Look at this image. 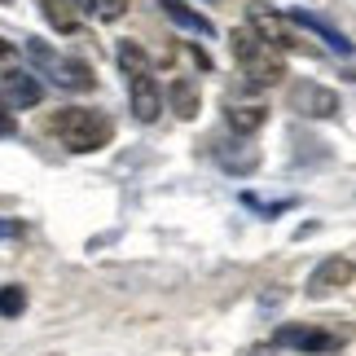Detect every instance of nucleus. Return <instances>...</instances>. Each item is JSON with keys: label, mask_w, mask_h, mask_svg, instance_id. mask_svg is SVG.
Listing matches in <instances>:
<instances>
[{"label": "nucleus", "mask_w": 356, "mask_h": 356, "mask_svg": "<svg viewBox=\"0 0 356 356\" xmlns=\"http://www.w3.org/2000/svg\"><path fill=\"white\" fill-rule=\"evenodd\" d=\"M49 132L71 154H97L115 141V119L106 111H92V106H66L49 119Z\"/></svg>", "instance_id": "obj_1"}, {"label": "nucleus", "mask_w": 356, "mask_h": 356, "mask_svg": "<svg viewBox=\"0 0 356 356\" xmlns=\"http://www.w3.org/2000/svg\"><path fill=\"white\" fill-rule=\"evenodd\" d=\"M119 71H123V84H128L132 115L141 123H154L159 111H163V88H159V75H154L149 53L136 44V40H123L119 44Z\"/></svg>", "instance_id": "obj_2"}, {"label": "nucleus", "mask_w": 356, "mask_h": 356, "mask_svg": "<svg viewBox=\"0 0 356 356\" xmlns=\"http://www.w3.org/2000/svg\"><path fill=\"white\" fill-rule=\"evenodd\" d=\"M26 62H31V75L40 79L44 75L53 88H66V92H88L92 84H97V75H92L88 62L79 58H66V53H58L53 44H44V40H26Z\"/></svg>", "instance_id": "obj_3"}, {"label": "nucleus", "mask_w": 356, "mask_h": 356, "mask_svg": "<svg viewBox=\"0 0 356 356\" xmlns=\"http://www.w3.org/2000/svg\"><path fill=\"white\" fill-rule=\"evenodd\" d=\"M229 49H234V62H238V71L246 75V84L268 88V84H282V79H286V58L273 44H264L251 26H238V31L229 35Z\"/></svg>", "instance_id": "obj_4"}, {"label": "nucleus", "mask_w": 356, "mask_h": 356, "mask_svg": "<svg viewBox=\"0 0 356 356\" xmlns=\"http://www.w3.org/2000/svg\"><path fill=\"white\" fill-rule=\"evenodd\" d=\"M0 92H5L9 111H31V106H40V97H44V84L31 75V66L22 62V49H13L5 35H0Z\"/></svg>", "instance_id": "obj_5"}, {"label": "nucleus", "mask_w": 356, "mask_h": 356, "mask_svg": "<svg viewBox=\"0 0 356 356\" xmlns=\"http://www.w3.org/2000/svg\"><path fill=\"white\" fill-rule=\"evenodd\" d=\"M246 26H251V31L264 40V44H273L277 53H312L308 31H299L291 13H277V9L259 5V0H251V5H246Z\"/></svg>", "instance_id": "obj_6"}, {"label": "nucleus", "mask_w": 356, "mask_h": 356, "mask_svg": "<svg viewBox=\"0 0 356 356\" xmlns=\"http://www.w3.org/2000/svg\"><path fill=\"white\" fill-rule=\"evenodd\" d=\"M348 343V330H330V325H282L273 334V348H291L304 356H330Z\"/></svg>", "instance_id": "obj_7"}, {"label": "nucleus", "mask_w": 356, "mask_h": 356, "mask_svg": "<svg viewBox=\"0 0 356 356\" xmlns=\"http://www.w3.org/2000/svg\"><path fill=\"white\" fill-rule=\"evenodd\" d=\"M286 102L304 119H334L343 111V106H339V92L325 88V84H312V79H295V84L286 88Z\"/></svg>", "instance_id": "obj_8"}, {"label": "nucleus", "mask_w": 356, "mask_h": 356, "mask_svg": "<svg viewBox=\"0 0 356 356\" xmlns=\"http://www.w3.org/2000/svg\"><path fill=\"white\" fill-rule=\"evenodd\" d=\"M356 282V259L352 255H325L317 268L308 273V286H304V295L308 299H330L339 295L343 286Z\"/></svg>", "instance_id": "obj_9"}, {"label": "nucleus", "mask_w": 356, "mask_h": 356, "mask_svg": "<svg viewBox=\"0 0 356 356\" xmlns=\"http://www.w3.org/2000/svg\"><path fill=\"white\" fill-rule=\"evenodd\" d=\"M291 18H295V26H299V31H312V35H317L321 44L330 49V53H339V58H352V44L343 40V31H334V26L325 22V18H317V13H308V9L291 13Z\"/></svg>", "instance_id": "obj_10"}, {"label": "nucleus", "mask_w": 356, "mask_h": 356, "mask_svg": "<svg viewBox=\"0 0 356 356\" xmlns=\"http://www.w3.org/2000/svg\"><path fill=\"white\" fill-rule=\"evenodd\" d=\"M159 9H163V18H172L176 26H185V31H194V35H202V40H211V35H216L211 18H202V13H198V9H189L185 0H159Z\"/></svg>", "instance_id": "obj_11"}, {"label": "nucleus", "mask_w": 356, "mask_h": 356, "mask_svg": "<svg viewBox=\"0 0 356 356\" xmlns=\"http://www.w3.org/2000/svg\"><path fill=\"white\" fill-rule=\"evenodd\" d=\"M216 159H220V168H225V172H234V176H246V172H255V168H259V149H255L251 141L216 145Z\"/></svg>", "instance_id": "obj_12"}, {"label": "nucleus", "mask_w": 356, "mask_h": 356, "mask_svg": "<svg viewBox=\"0 0 356 356\" xmlns=\"http://www.w3.org/2000/svg\"><path fill=\"white\" fill-rule=\"evenodd\" d=\"M225 119H229V128L234 132H242V136H251V132H259L268 123V111L259 102H229V111H225Z\"/></svg>", "instance_id": "obj_13"}, {"label": "nucleus", "mask_w": 356, "mask_h": 356, "mask_svg": "<svg viewBox=\"0 0 356 356\" xmlns=\"http://www.w3.org/2000/svg\"><path fill=\"white\" fill-rule=\"evenodd\" d=\"M168 102H172V111L181 115V119H194L198 115V84L194 79H172V88H168Z\"/></svg>", "instance_id": "obj_14"}, {"label": "nucleus", "mask_w": 356, "mask_h": 356, "mask_svg": "<svg viewBox=\"0 0 356 356\" xmlns=\"http://www.w3.org/2000/svg\"><path fill=\"white\" fill-rule=\"evenodd\" d=\"M40 9H44V18L58 26V31H79V5L75 0H40Z\"/></svg>", "instance_id": "obj_15"}, {"label": "nucleus", "mask_w": 356, "mask_h": 356, "mask_svg": "<svg viewBox=\"0 0 356 356\" xmlns=\"http://www.w3.org/2000/svg\"><path fill=\"white\" fill-rule=\"evenodd\" d=\"M79 13H92V18H102V22H115L123 9H128V0H75Z\"/></svg>", "instance_id": "obj_16"}, {"label": "nucleus", "mask_w": 356, "mask_h": 356, "mask_svg": "<svg viewBox=\"0 0 356 356\" xmlns=\"http://www.w3.org/2000/svg\"><path fill=\"white\" fill-rule=\"evenodd\" d=\"M22 308H26L22 286H0V317H22Z\"/></svg>", "instance_id": "obj_17"}, {"label": "nucleus", "mask_w": 356, "mask_h": 356, "mask_svg": "<svg viewBox=\"0 0 356 356\" xmlns=\"http://www.w3.org/2000/svg\"><path fill=\"white\" fill-rule=\"evenodd\" d=\"M242 202H246V207H255V211H264V216H277V211H291V207H295L291 198H282V202H259L255 194H242Z\"/></svg>", "instance_id": "obj_18"}, {"label": "nucleus", "mask_w": 356, "mask_h": 356, "mask_svg": "<svg viewBox=\"0 0 356 356\" xmlns=\"http://www.w3.org/2000/svg\"><path fill=\"white\" fill-rule=\"evenodd\" d=\"M13 132H18V119H13V111L0 102V136H13Z\"/></svg>", "instance_id": "obj_19"}, {"label": "nucleus", "mask_w": 356, "mask_h": 356, "mask_svg": "<svg viewBox=\"0 0 356 356\" xmlns=\"http://www.w3.org/2000/svg\"><path fill=\"white\" fill-rule=\"evenodd\" d=\"M18 234H22V225H13V220L0 216V238H18Z\"/></svg>", "instance_id": "obj_20"}, {"label": "nucleus", "mask_w": 356, "mask_h": 356, "mask_svg": "<svg viewBox=\"0 0 356 356\" xmlns=\"http://www.w3.org/2000/svg\"><path fill=\"white\" fill-rule=\"evenodd\" d=\"M0 5H13V0H0Z\"/></svg>", "instance_id": "obj_21"}]
</instances>
